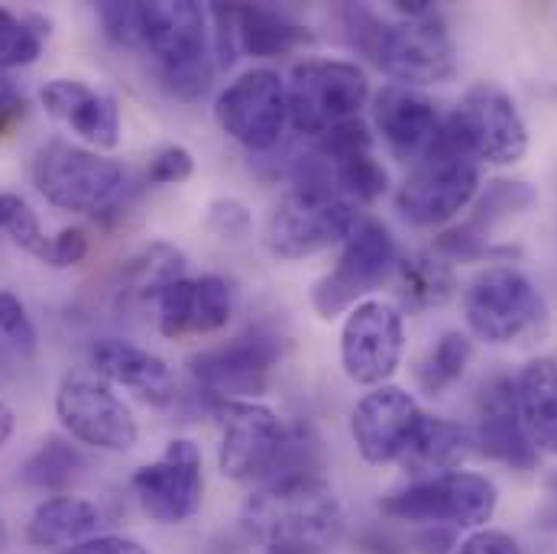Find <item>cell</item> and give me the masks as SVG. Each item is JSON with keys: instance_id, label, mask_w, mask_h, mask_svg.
<instances>
[{"instance_id": "1", "label": "cell", "mask_w": 557, "mask_h": 554, "mask_svg": "<svg viewBox=\"0 0 557 554\" xmlns=\"http://www.w3.org/2000/svg\"><path fill=\"white\" fill-rule=\"evenodd\" d=\"M267 554H327L344 535V509L324 477H292L260 487L240 516Z\"/></svg>"}, {"instance_id": "2", "label": "cell", "mask_w": 557, "mask_h": 554, "mask_svg": "<svg viewBox=\"0 0 557 554\" xmlns=\"http://www.w3.org/2000/svg\"><path fill=\"white\" fill-rule=\"evenodd\" d=\"M139 52L152 56L159 85L178 101H198L218 72L208 46V10L195 0L139 3Z\"/></svg>"}, {"instance_id": "3", "label": "cell", "mask_w": 557, "mask_h": 554, "mask_svg": "<svg viewBox=\"0 0 557 554\" xmlns=\"http://www.w3.org/2000/svg\"><path fill=\"white\" fill-rule=\"evenodd\" d=\"M33 182L39 195L62 211L104 214L124 198L127 169L69 139H49L33 159Z\"/></svg>"}, {"instance_id": "4", "label": "cell", "mask_w": 557, "mask_h": 554, "mask_svg": "<svg viewBox=\"0 0 557 554\" xmlns=\"http://www.w3.org/2000/svg\"><path fill=\"white\" fill-rule=\"evenodd\" d=\"M499 506L496 483L483 473L447 470L412 480L409 487L380 500V513L393 522L444 526V529H480Z\"/></svg>"}, {"instance_id": "5", "label": "cell", "mask_w": 557, "mask_h": 554, "mask_svg": "<svg viewBox=\"0 0 557 554\" xmlns=\"http://www.w3.org/2000/svg\"><path fill=\"white\" fill-rule=\"evenodd\" d=\"M463 315L470 334L493 347L522 344L548 321L545 298L516 267H490L473 279L463 292Z\"/></svg>"}, {"instance_id": "6", "label": "cell", "mask_w": 557, "mask_h": 554, "mask_svg": "<svg viewBox=\"0 0 557 554\" xmlns=\"http://www.w3.org/2000/svg\"><path fill=\"white\" fill-rule=\"evenodd\" d=\"M441 137L476 165H512L529 149V127L512 95L493 82H476L463 91L460 104L441 127Z\"/></svg>"}, {"instance_id": "7", "label": "cell", "mask_w": 557, "mask_h": 554, "mask_svg": "<svg viewBox=\"0 0 557 554\" xmlns=\"http://www.w3.org/2000/svg\"><path fill=\"white\" fill-rule=\"evenodd\" d=\"M285 98L288 124L305 137H321L360 114L370 98V82L357 62L305 59L292 69Z\"/></svg>"}, {"instance_id": "8", "label": "cell", "mask_w": 557, "mask_h": 554, "mask_svg": "<svg viewBox=\"0 0 557 554\" xmlns=\"http://www.w3.org/2000/svg\"><path fill=\"white\" fill-rule=\"evenodd\" d=\"M288 354V337L273 324H253L221 347L188 357L191 380L208 399H237L267 393L276 367Z\"/></svg>"}, {"instance_id": "9", "label": "cell", "mask_w": 557, "mask_h": 554, "mask_svg": "<svg viewBox=\"0 0 557 554\" xmlns=\"http://www.w3.org/2000/svg\"><path fill=\"white\" fill-rule=\"evenodd\" d=\"M357 205L337 195L288 188L267 218V250L278 260H305L357 231Z\"/></svg>"}, {"instance_id": "10", "label": "cell", "mask_w": 557, "mask_h": 554, "mask_svg": "<svg viewBox=\"0 0 557 554\" xmlns=\"http://www.w3.org/2000/svg\"><path fill=\"white\" fill-rule=\"evenodd\" d=\"M480 188V165L457 146L437 137L434 149L416 162L396 195V211L412 227H441L454 221Z\"/></svg>"}, {"instance_id": "11", "label": "cell", "mask_w": 557, "mask_h": 554, "mask_svg": "<svg viewBox=\"0 0 557 554\" xmlns=\"http://www.w3.org/2000/svg\"><path fill=\"white\" fill-rule=\"evenodd\" d=\"M221 421L218 467L224 477L240 483H273L278 460L288 441V428L273 409L250 399H208Z\"/></svg>"}, {"instance_id": "12", "label": "cell", "mask_w": 557, "mask_h": 554, "mask_svg": "<svg viewBox=\"0 0 557 554\" xmlns=\"http://www.w3.org/2000/svg\"><path fill=\"white\" fill-rule=\"evenodd\" d=\"M55 416L62 428L98 451L127 454L139 438L131 406L95 370H69L55 393Z\"/></svg>"}, {"instance_id": "13", "label": "cell", "mask_w": 557, "mask_h": 554, "mask_svg": "<svg viewBox=\"0 0 557 554\" xmlns=\"http://www.w3.org/2000/svg\"><path fill=\"white\" fill-rule=\"evenodd\" d=\"M406 354V318L396 305L367 298L347 311L341 328V367L350 383L386 386Z\"/></svg>"}, {"instance_id": "14", "label": "cell", "mask_w": 557, "mask_h": 554, "mask_svg": "<svg viewBox=\"0 0 557 554\" xmlns=\"http://www.w3.org/2000/svg\"><path fill=\"white\" fill-rule=\"evenodd\" d=\"M373 59L403 88L444 85L457 75V46L437 10L412 20L383 23Z\"/></svg>"}, {"instance_id": "15", "label": "cell", "mask_w": 557, "mask_h": 554, "mask_svg": "<svg viewBox=\"0 0 557 554\" xmlns=\"http://www.w3.org/2000/svg\"><path fill=\"white\" fill-rule=\"evenodd\" d=\"M396 267H399V250L389 227L380 221H363L347 241L337 267L314 282L311 305L324 321H331L350 311L354 305H360V298L373 292Z\"/></svg>"}, {"instance_id": "16", "label": "cell", "mask_w": 557, "mask_h": 554, "mask_svg": "<svg viewBox=\"0 0 557 554\" xmlns=\"http://www.w3.org/2000/svg\"><path fill=\"white\" fill-rule=\"evenodd\" d=\"M214 121L250 152L276 149L288 124V98L278 72L250 69L234 78L214 101Z\"/></svg>"}, {"instance_id": "17", "label": "cell", "mask_w": 557, "mask_h": 554, "mask_svg": "<svg viewBox=\"0 0 557 554\" xmlns=\"http://www.w3.org/2000/svg\"><path fill=\"white\" fill-rule=\"evenodd\" d=\"M139 509L159 526H182L198 516L205 500L201 451L188 438L169 441L159 460L139 467L131 480Z\"/></svg>"}, {"instance_id": "18", "label": "cell", "mask_w": 557, "mask_h": 554, "mask_svg": "<svg viewBox=\"0 0 557 554\" xmlns=\"http://www.w3.org/2000/svg\"><path fill=\"white\" fill-rule=\"evenodd\" d=\"M208 16L218 26V56L221 65H231L237 52L257 59H276L298 46L314 42L308 26L263 3H214Z\"/></svg>"}, {"instance_id": "19", "label": "cell", "mask_w": 557, "mask_h": 554, "mask_svg": "<svg viewBox=\"0 0 557 554\" xmlns=\"http://www.w3.org/2000/svg\"><path fill=\"white\" fill-rule=\"evenodd\" d=\"M424 413L399 386H380L367 393L350 413V438L367 464H393L403 460L412 438L418 434Z\"/></svg>"}, {"instance_id": "20", "label": "cell", "mask_w": 557, "mask_h": 554, "mask_svg": "<svg viewBox=\"0 0 557 554\" xmlns=\"http://www.w3.org/2000/svg\"><path fill=\"white\" fill-rule=\"evenodd\" d=\"M535 201V192L525 185V182H509V178H496L490 182L486 195L476 201L473 214L454 227V231H444L437 241H434V254L441 260H460V263H473V260H490V257H509L512 247H493V231L499 224H506L512 214L525 211L529 205Z\"/></svg>"}, {"instance_id": "21", "label": "cell", "mask_w": 557, "mask_h": 554, "mask_svg": "<svg viewBox=\"0 0 557 554\" xmlns=\"http://www.w3.org/2000/svg\"><path fill=\"white\" fill-rule=\"evenodd\" d=\"M473 444L480 454H486L490 460H499L512 470H532L539 464L542 454L532 447V441L525 434L512 377L499 373L480 390Z\"/></svg>"}, {"instance_id": "22", "label": "cell", "mask_w": 557, "mask_h": 554, "mask_svg": "<svg viewBox=\"0 0 557 554\" xmlns=\"http://www.w3.org/2000/svg\"><path fill=\"white\" fill-rule=\"evenodd\" d=\"M159 308V331L165 337L185 334H214L227 328L234 311V288L221 276L175 279L156 295Z\"/></svg>"}, {"instance_id": "23", "label": "cell", "mask_w": 557, "mask_h": 554, "mask_svg": "<svg viewBox=\"0 0 557 554\" xmlns=\"http://www.w3.org/2000/svg\"><path fill=\"white\" fill-rule=\"evenodd\" d=\"M88 364L101 380L131 390L149 406H169L178 396L172 367L159 354L131 344V341H121V337L95 341L88 347Z\"/></svg>"}, {"instance_id": "24", "label": "cell", "mask_w": 557, "mask_h": 554, "mask_svg": "<svg viewBox=\"0 0 557 554\" xmlns=\"http://www.w3.org/2000/svg\"><path fill=\"white\" fill-rule=\"evenodd\" d=\"M373 121L386 146L409 162H421L434 149L444 127L437 108L424 95H418L416 88L403 85H386L373 98Z\"/></svg>"}, {"instance_id": "25", "label": "cell", "mask_w": 557, "mask_h": 554, "mask_svg": "<svg viewBox=\"0 0 557 554\" xmlns=\"http://www.w3.org/2000/svg\"><path fill=\"white\" fill-rule=\"evenodd\" d=\"M39 101L91 146L114 149L121 143V111L111 95H101L78 78H55L39 91Z\"/></svg>"}, {"instance_id": "26", "label": "cell", "mask_w": 557, "mask_h": 554, "mask_svg": "<svg viewBox=\"0 0 557 554\" xmlns=\"http://www.w3.org/2000/svg\"><path fill=\"white\" fill-rule=\"evenodd\" d=\"M516 403L539 454H557V360L539 357L516 377Z\"/></svg>"}, {"instance_id": "27", "label": "cell", "mask_w": 557, "mask_h": 554, "mask_svg": "<svg viewBox=\"0 0 557 554\" xmlns=\"http://www.w3.org/2000/svg\"><path fill=\"white\" fill-rule=\"evenodd\" d=\"M101 509L78 496H49L42 500L26 526V539L39 549H75L98 535Z\"/></svg>"}, {"instance_id": "28", "label": "cell", "mask_w": 557, "mask_h": 554, "mask_svg": "<svg viewBox=\"0 0 557 554\" xmlns=\"http://www.w3.org/2000/svg\"><path fill=\"white\" fill-rule=\"evenodd\" d=\"M473 454V431L447 421V418H421L418 434L412 438L403 464L406 470H412L418 480L421 477H434V473H447V470H460V464Z\"/></svg>"}, {"instance_id": "29", "label": "cell", "mask_w": 557, "mask_h": 554, "mask_svg": "<svg viewBox=\"0 0 557 554\" xmlns=\"http://www.w3.org/2000/svg\"><path fill=\"white\" fill-rule=\"evenodd\" d=\"M185 276V254L175 250L172 244H149L143 247L134 260L124 263L121 270V285H117V295H121V305L127 301H156V295L175 282V279Z\"/></svg>"}, {"instance_id": "30", "label": "cell", "mask_w": 557, "mask_h": 554, "mask_svg": "<svg viewBox=\"0 0 557 554\" xmlns=\"http://www.w3.org/2000/svg\"><path fill=\"white\" fill-rule=\"evenodd\" d=\"M82 470H85L82 451L72 441L52 434L26 457V464L20 467V480L33 490L62 496L82 477Z\"/></svg>"}, {"instance_id": "31", "label": "cell", "mask_w": 557, "mask_h": 554, "mask_svg": "<svg viewBox=\"0 0 557 554\" xmlns=\"http://www.w3.org/2000/svg\"><path fill=\"white\" fill-rule=\"evenodd\" d=\"M399 285L403 298L412 308H437L454 298L457 279L447 260H441L434 250L431 254H416L399 260Z\"/></svg>"}, {"instance_id": "32", "label": "cell", "mask_w": 557, "mask_h": 554, "mask_svg": "<svg viewBox=\"0 0 557 554\" xmlns=\"http://www.w3.org/2000/svg\"><path fill=\"white\" fill-rule=\"evenodd\" d=\"M470 357H473V341L460 331H444L416 367L418 386L428 396H441L467 373Z\"/></svg>"}, {"instance_id": "33", "label": "cell", "mask_w": 557, "mask_h": 554, "mask_svg": "<svg viewBox=\"0 0 557 554\" xmlns=\"http://www.w3.org/2000/svg\"><path fill=\"white\" fill-rule=\"evenodd\" d=\"M49 26L39 16H16L0 7V69H20L39 59Z\"/></svg>"}, {"instance_id": "34", "label": "cell", "mask_w": 557, "mask_h": 554, "mask_svg": "<svg viewBox=\"0 0 557 554\" xmlns=\"http://www.w3.org/2000/svg\"><path fill=\"white\" fill-rule=\"evenodd\" d=\"M0 234H7L20 250L33 254L36 260H46L49 254L52 237L42 234V224L29 208V201L13 192H0Z\"/></svg>"}, {"instance_id": "35", "label": "cell", "mask_w": 557, "mask_h": 554, "mask_svg": "<svg viewBox=\"0 0 557 554\" xmlns=\"http://www.w3.org/2000/svg\"><path fill=\"white\" fill-rule=\"evenodd\" d=\"M195 172V156L178 146V143H169L162 149H156L149 156V165H146V182L149 185H182L188 182Z\"/></svg>"}, {"instance_id": "36", "label": "cell", "mask_w": 557, "mask_h": 554, "mask_svg": "<svg viewBox=\"0 0 557 554\" xmlns=\"http://www.w3.org/2000/svg\"><path fill=\"white\" fill-rule=\"evenodd\" d=\"M0 334L20 350H36V341H39L36 324L26 315V305L10 288H0Z\"/></svg>"}, {"instance_id": "37", "label": "cell", "mask_w": 557, "mask_h": 554, "mask_svg": "<svg viewBox=\"0 0 557 554\" xmlns=\"http://www.w3.org/2000/svg\"><path fill=\"white\" fill-rule=\"evenodd\" d=\"M98 20L111 42H117L121 49H139L137 0L134 3H121V0L98 3Z\"/></svg>"}, {"instance_id": "38", "label": "cell", "mask_w": 557, "mask_h": 554, "mask_svg": "<svg viewBox=\"0 0 557 554\" xmlns=\"http://www.w3.org/2000/svg\"><path fill=\"white\" fill-rule=\"evenodd\" d=\"M208 227H211L218 237H224V241H244V237L250 234L253 221H250V211H247L240 201L221 198V201H214L211 211H208Z\"/></svg>"}, {"instance_id": "39", "label": "cell", "mask_w": 557, "mask_h": 554, "mask_svg": "<svg viewBox=\"0 0 557 554\" xmlns=\"http://www.w3.org/2000/svg\"><path fill=\"white\" fill-rule=\"evenodd\" d=\"M88 257V237L85 231L78 227H65L59 231L52 241H49V254H46V267H55V270H65V267H75Z\"/></svg>"}, {"instance_id": "40", "label": "cell", "mask_w": 557, "mask_h": 554, "mask_svg": "<svg viewBox=\"0 0 557 554\" xmlns=\"http://www.w3.org/2000/svg\"><path fill=\"white\" fill-rule=\"evenodd\" d=\"M26 118V95L7 78L0 75V139L10 137Z\"/></svg>"}, {"instance_id": "41", "label": "cell", "mask_w": 557, "mask_h": 554, "mask_svg": "<svg viewBox=\"0 0 557 554\" xmlns=\"http://www.w3.org/2000/svg\"><path fill=\"white\" fill-rule=\"evenodd\" d=\"M454 554H522V549L512 535L496 532V529H483V532H473L467 542H460Z\"/></svg>"}, {"instance_id": "42", "label": "cell", "mask_w": 557, "mask_h": 554, "mask_svg": "<svg viewBox=\"0 0 557 554\" xmlns=\"http://www.w3.org/2000/svg\"><path fill=\"white\" fill-rule=\"evenodd\" d=\"M65 554H149L137 539H127V535H95L75 549H69Z\"/></svg>"}, {"instance_id": "43", "label": "cell", "mask_w": 557, "mask_h": 554, "mask_svg": "<svg viewBox=\"0 0 557 554\" xmlns=\"http://www.w3.org/2000/svg\"><path fill=\"white\" fill-rule=\"evenodd\" d=\"M542 522L548 529H557V470L548 477V503L542 509Z\"/></svg>"}, {"instance_id": "44", "label": "cell", "mask_w": 557, "mask_h": 554, "mask_svg": "<svg viewBox=\"0 0 557 554\" xmlns=\"http://www.w3.org/2000/svg\"><path fill=\"white\" fill-rule=\"evenodd\" d=\"M13 428H16V418H13V409L0 399V447L13 438Z\"/></svg>"}, {"instance_id": "45", "label": "cell", "mask_w": 557, "mask_h": 554, "mask_svg": "<svg viewBox=\"0 0 557 554\" xmlns=\"http://www.w3.org/2000/svg\"><path fill=\"white\" fill-rule=\"evenodd\" d=\"M7 549V522L0 519V552Z\"/></svg>"}]
</instances>
